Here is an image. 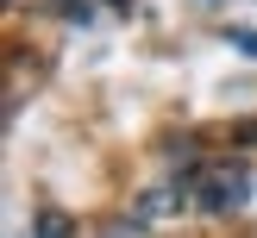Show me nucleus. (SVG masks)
Wrapping results in <instances>:
<instances>
[{
	"mask_svg": "<svg viewBox=\"0 0 257 238\" xmlns=\"http://www.w3.org/2000/svg\"><path fill=\"white\" fill-rule=\"evenodd\" d=\"M176 200L201 213H238L251 200V169L245 163H201V169H188V182H176Z\"/></svg>",
	"mask_w": 257,
	"mask_h": 238,
	"instance_id": "f257e3e1",
	"label": "nucleus"
},
{
	"mask_svg": "<svg viewBox=\"0 0 257 238\" xmlns=\"http://www.w3.org/2000/svg\"><path fill=\"white\" fill-rule=\"evenodd\" d=\"M213 25H220V38H232L238 50L257 57V0H220L213 7Z\"/></svg>",
	"mask_w": 257,
	"mask_h": 238,
	"instance_id": "f03ea898",
	"label": "nucleus"
},
{
	"mask_svg": "<svg viewBox=\"0 0 257 238\" xmlns=\"http://www.w3.org/2000/svg\"><path fill=\"white\" fill-rule=\"evenodd\" d=\"M69 232V225H63V213H44V219H38V238H63Z\"/></svg>",
	"mask_w": 257,
	"mask_h": 238,
	"instance_id": "7ed1b4c3",
	"label": "nucleus"
}]
</instances>
